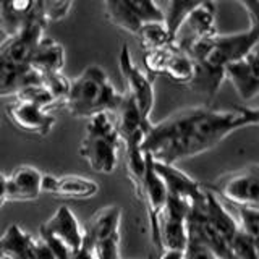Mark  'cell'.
I'll return each instance as SVG.
<instances>
[{
  "mask_svg": "<svg viewBox=\"0 0 259 259\" xmlns=\"http://www.w3.org/2000/svg\"><path fill=\"white\" fill-rule=\"evenodd\" d=\"M259 121L256 107L217 110L209 105L182 109L167 118L151 123L143 141V152L154 162L177 165L215 148L227 136Z\"/></svg>",
  "mask_w": 259,
  "mask_h": 259,
  "instance_id": "6da1fadb",
  "label": "cell"
},
{
  "mask_svg": "<svg viewBox=\"0 0 259 259\" xmlns=\"http://www.w3.org/2000/svg\"><path fill=\"white\" fill-rule=\"evenodd\" d=\"M251 18L249 28L233 34H214L212 37L194 44L188 55L194 65L193 79L188 83L191 91L212 99L225 79V67L240 60L257 49L259 40V2H240Z\"/></svg>",
  "mask_w": 259,
  "mask_h": 259,
  "instance_id": "7a4b0ae2",
  "label": "cell"
},
{
  "mask_svg": "<svg viewBox=\"0 0 259 259\" xmlns=\"http://www.w3.org/2000/svg\"><path fill=\"white\" fill-rule=\"evenodd\" d=\"M123 93H118L99 65H88L73 81L63 105L67 112L78 118H91L99 113H115Z\"/></svg>",
  "mask_w": 259,
  "mask_h": 259,
  "instance_id": "3957f363",
  "label": "cell"
},
{
  "mask_svg": "<svg viewBox=\"0 0 259 259\" xmlns=\"http://www.w3.org/2000/svg\"><path fill=\"white\" fill-rule=\"evenodd\" d=\"M115 120L117 133L120 143H123L125 148V162H126V174L133 185L136 196H140L141 183L146 168V156L143 152V141L148 133L151 123H144L138 113L133 101L123 93L120 107L115 113H112Z\"/></svg>",
  "mask_w": 259,
  "mask_h": 259,
  "instance_id": "277c9868",
  "label": "cell"
},
{
  "mask_svg": "<svg viewBox=\"0 0 259 259\" xmlns=\"http://www.w3.org/2000/svg\"><path fill=\"white\" fill-rule=\"evenodd\" d=\"M118 133L112 113H99L89 118L79 144V156L96 174L109 175L117 167Z\"/></svg>",
  "mask_w": 259,
  "mask_h": 259,
  "instance_id": "5b68a950",
  "label": "cell"
},
{
  "mask_svg": "<svg viewBox=\"0 0 259 259\" xmlns=\"http://www.w3.org/2000/svg\"><path fill=\"white\" fill-rule=\"evenodd\" d=\"M120 222L121 209L118 206L101 207L89 219L83 230V241L93 259H120Z\"/></svg>",
  "mask_w": 259,
  "mask_h": 259,
  "instance_id": "8992f818",
  "label": "cell"
},
{
  "mask_svg": "<svg viewBox=\"0 0 259 259\" xmlns=\"http://www.w3.org/2000/svg\"><path fill=\"white\" fill-rule=\"evenodd\" d=\"M204 190L235 207H257L259 165L251 164L237 172L225 174L204 186Z\"/></svg>",
  "mask_w": 259,
  "mask_h": 259,
  "instance_id": "52a82bcc",
  "label": "cell"
},
{
  "mask_svg": "<svg viewBox=\"0 0 259 259\" xmlns=\"http://www.w3.org/2000/svg\"><path fill=\"white\" fill-rule=\"evenodd\" d=\"M102 12L110 24L132 36L149 23H164L160 5L148 0H105Z\"/></svg>",
  "mask_w": 259,
  "mask_h": 259,
  "instance_id": "ba28073f",
  "label": "cell"
},
{
  "mask_svg": "<svg viewBox=\"0 0 259 259\" xmlns=\"http://www.w3.org/2000/svg\"><path fill=\"white\" fill-rule=\"evenodd\" d=\"M118 65L125 83V94L133 101L135 107L144 123L148 125L152 123L151 121V112L154 107L152 78L143 73V70L133 62V57L130 54V49L126 44L121 46Z\"/></svg>",
  "mask_w": 259,
  "mask_h": 259,
  "instance_id": "9c48e42d",
  "label": "cell"
},
{
  "mask_svg": "<svg viewBox=\"0 0 259 259\" xmlns=\"http://www.w3.org/2000/svg\"><path fill=\"white\" fill-rule=\"evenodd\" d=\"M217 34L215 29V4L196 2L190 13L178 26L174 36V47L188 54L190 49L201 40Z\"/></svg>",
  "mask_w": 259,
  "mask_h": 259,
  "instance_id": "30bf717a",
  "label": "cell"
},
{
  "mask_svg": "<svg viewBox=\"0 0 259 259\" xmlns=\"http://www.w3.org/2000/svg\"><path fill=\"white\" fill-rule=\"evenodd\" d=\"M47 24L44 23L39 10V2L34 16L31 21L15 36L5 37L0 42V65H13V67H24L29 63V59L34 52L39 40L44 37V29Z\"/></svg>",
  "mask_w": 259,
  "mask_h": 259,
  "instance_id": "8fae6325",
  "label": "cell"
},
{
  "mask_svg": "<svg viewBox=\"0 0 259 259\" xmlns=\"http://www.w3.org/2000/svg\"><path fill=\"white\" fill-rule=\"evenodd\" d=\"M146 156V168H144V177L141 183V191H140V199L148 214V224H149V235H151V243L154 249H156V256L162 251L160 246V217L164 212L165 201H167V191L165 186L159 178V175L154 172L151 157L148 154Z\"/></svg>",
  "mask_w": 259,
  "mask_h": 259,
  "instance_id": "7c38bea8",
  "label": "cell"
},
{
  "mask_svg": "<svg viewBox=\"0 0 259 259\" xmlns=\"http://www.w3.org/2000/svg\"><path fill=\"white\" fill-rule=\"evenodd\" d=\"M39 237L65 248L70 254L76 253L83 245V229L73 210L67 206H60L52 217L40 225Z\"/></svg>",
  "mask_w": 259,
  "mask_h": 259,
  "instance_id": "4fadbf2b",
  "label": "cell"
},
{
  "mask_svg": "<svg viewBox=\"0 0 259 259\" xmlns=\"http://www.w3.org/2000/svg\"><path fill=\"white\" fill-rule=\"evenodd\" d=\"M144 67L149 76L165 75L180 84H188L194 75V65L191 59L174 46L160 49V51L144 52Z\"/></svg>",
  "mask_w": 259,
  "mask_h": 259,
  "instance_id": "5bb4252c",
  "label": "cell"
},
{
  "mask_svg": "<svg viewBox=\"0 0 259 259\" xmlns=\"http://www.w3.org/2000/svg\"><path fill=\"white\" fill-rule=\"evenodd\" d=\"M151 164L154 172L159 175L162 183H164L167 196L186 202L190 209L202 204V201L206 198V190L201 183L193 180L190 175H186L175 165L160 164V162H154L152 159Z\"/></svg>",
  "mask_w": 259,
  "mask_h": 259,
  "instance_id": "9a60e30c",
  "label": "cell"
},
{
  "mask_svg": "<svg viewBox=\"0 0 259 259\" xmlns=\"http://www.w3.org/2000/svg\"><path fill=\"white\" fill-rule=\"evenodd\" d=\"M190 206L186 202L167 196L164 212L160 217V246L162 249L183 251L188 233H186V219Z\"/></svg>",
  "mask_w": 259,
  "mask_h": 259,
  "instance_id": "2e32d148",
  "label": "cell"
},
{
  "mask_svg": "<svg viewBox=\"0 0 259 259\" xmlns=\"http://www.w3.org/2000/svg\"><path fill=\"white\" fill-rule=\"evenodd\" d=\"M5 110L8 120L24 133H31L36 136H47L55 125L54 115L29 102L15 99L12 104L7 105Z\"/></svg>",
  "mask_w": 259,
  "mask_h": 259,
  "instance_id": "e0dca14e",
  "label": "cell"
},
{
  "mask_svg": "<svg viewBox=\"0 0 259 259\" xmlns=\"http://www.w3.org/2000/svg\"><path fill=\"white\" fill-rule=\"evenodd\" d=\"M237 94L245 102L254 101L259 94V70H257V49L251 51L240 60L227 65L224 71Z\"/></svg>",
  "mask_w": 259,
  "mask_h": 259,
  "instance_id": "ac0fdd59",
  "label": "cell"
},
{
  "mask_svg": "<svg viewBox=\"0 0 259 259\" xmlns=\"http://www.w3.org/2000/svg\"><path fill=\"white\" fill-rule=\"evenodd\" d=\"M42 174L32 165H20L7 177V201H34L40 194Z\"/></svg>",
  "mask_w": 259,
  "mask_h": 259,
  "instance_id": "d6986e66",
  "label": "cell"
},
{
  "mask_svg": "<svg viewBox=\"0 0 259 259\" xmlns=\"http://www.w3.org/2000/svg\"><path fill=\"white\" fill-rule=\"evenodd\" d=\"M28 65L37 73L39 78L62 73L65 67V49L55 39L44 36L36 46Z\"/></svg>",
  "mask_w": 259,
  "mask_h": 259,
  "instance_id": "ffe728a7",
  "label": "cell"
},
{
  "mask_svg": "<svg viewBox=\"0 0 259 259\" xmlns=\"http://www.w3.org/2000/svg\"><path fill=\"white\" fill-rule=\"evenodd\" d=\"M36 8L32 0H0V31L7 37L15 36L31 21Z\"/></svg>",
  "mask_w": 259,
  "mask_h": 259,
  "instance_id": "44dd1931",
  "label": "cell"
},
{
  "mask_svg": "<svg viewBox=\"0 0 259 259\" xmlns=\"http://www.w3.org/2000/svg\"><path fill=\"white\" fill-rule=\"evenodd\" d=\"M36 237L12 224L0 237V256L2 259H32V246Z\"/></svg>",
  "mask_w": 259,
  "mask_h": 259,
  "instance_id": "7402d4cb",
  "label": "cell"
},
{
  "mask_svg": "<svg viewBox=\"0 0 259 259\" xmlns=\"http://www.w3.org/2000/svg\"><path fill=\"white\" fill-rule=\"evenodd\" d=\"M31 84H40V78L29 65L24 67L0 65V97L16 96Z\"/></svg>",
  "mask_w": 259,
  "mask_h": 259,
  "instance_id": "603a6c76",
  "label": "cell"
},
{
  "mask_svg": "<svg viewBox=\"0 0 259 259\" xmlns=\"http://www.w3.org/2000/svg\"><path fill=\"white\" fill-rule=\"evenodd\" d=\"M99 193V185L91 178L79 177V175H65L57 177V186L54 191V196L62 199H89L94 198Z\"/></svg>",
  "mask_w": 259,
  "mask_h": 259,
  "instance_id": "cb8c5ba5",
  "label": "cell"
},
{
  "mask_svg": "<svg viewBox=\"0 0 259 259\" xmlns=\"http://www.w3.org/2000/svg\"><path fill=\"white\" fill-rule=\"evenodd\" d=\"M138 42L144 52L149 51H160L174 46V39L168 34L164 23H149L141 28V31L136 34Z\"/></svg>",
  "mask_w": 259,
  "mask_h": 259,
  "instance_id": "d4e9b609",
  "label": "cell"
},
{
  "mask_svg": "<svg viewBox=\"0 0 259 259\" xmlns=\"http://www.w3.org/2000/svg\"><path fill=\"white\" fill-rule=\"evenodd\" d=\"M196 5V2H188V0H172L168 2L164 12V24L168 31V34L175 36V32L178 29V26L182 24V21L185 20V16L190 13L191 8Z\"/></svg>",
  "mask_w": 259,
  "mask_h": 259,
  "instance_id": "484cf974",
  "label": "cell"
},
{
  "mask_svg": "<svg viewBox=\"0 0 259 259\" xmlns=\"http://www.w3.org/2000/svg\"><path fill=\"white\" fill-rule=\"evenodd\" d=\"M237 212V225L241 233L251 240H259V210L257 207H235Z\"/></svg>",
  "mask_w": 259,
  "mask_h": 259,
  "instance_id": "4316f807",
  "label": "cell"
},
{
  "mask_svg": "<svg viewBox=\"0 0 259 259\" xmlns=\"http://www.w3.org/2000/svg\"><path fill=\"white\" fill-rule=\"evenodd\" d=\"M16 101H23V102H29V104H34L40 109H47L51 107V105H55V99L52 97V94L47 91V89L42 86V84H31V86H26L20 91L18 94L15 96Z\"/></svg>",
  "mask_w": 259,
  "mask_h": 259,
  "instance_id": "83f0119b",
  "label": "cell"
},
{
  "mask_svg": "<svg viewBox=\"0 0 259 259\" xmlns=\"http://www.w3.org/2000/svg\"><path fill=\"white\" fill-rule=\"evenodd\" d=\"M71 7L73 2H70V0H47V2H39L40 16H42L46 24L57 23L67 18Z\"/></svg>",
  "mask_w": 259,
  "mask_h": 259,
  "instance_id": "f1b7e54d",
  "label": "cell"
},
{
  "mask_svg": "<svg viewBox=\"0 0 259 259\" xmlns=\"http://www.w3.org/2000/svg\"><path fill=\"white\" fill-rule=\"evenodd\" d=\"M183 259H219L212 251L206 248L196 238L188 237L183 249Z\"/></svg>",
  "mask_w": 259,
  "mask_h": 259,
  "instance_id": "f546056e",
  "label": "cell"
},
{
  "mask_svg": "<svg viewBox=\"0 0 259 259\" xmlns=\"http://www.w3.org/2000/svg\"><path fill=\"white\" fill-rule=\"evenodd\" d=\"M70 259H93L91 251H89V248L86 246L84 241H83V245H81V248L76 251V253L70 254Z\"/></svg>",
  "mask_w": 259,
  "mask_h": 259,
  "instance_id": "4dcf8cb0",
  "label": "cell"
},
{
  "mask_svg": "<svg viewBox=\"0 0 259 259\" xmlns=\"http://www.w3.org/2000/svg\"><path fill=\"white\" fill-rule=\"evenodd\" d=\"M7 202V175L0 174V207Z\"/></svg>",
  "mask_w": 259,
  "mask_h": 259,
  "instance_id": "1f68e13d",
  "label": "cell"
},
{
  "mask_svg": "<svg viewBox=\"0 0 259 259\" xmlns=\"http://www.w3.org/2000/svg\"><path fill=\"white\" fill-rule=\"evenodd\" d=\"M0 259H2V256H0Z\"/></svg>",
  "mask_w": 259,
  "mask_h": 259,
  "instance_id": "d6a6232c",
  "label": "cell"
}]
</instances>
